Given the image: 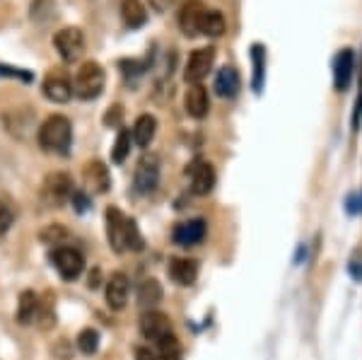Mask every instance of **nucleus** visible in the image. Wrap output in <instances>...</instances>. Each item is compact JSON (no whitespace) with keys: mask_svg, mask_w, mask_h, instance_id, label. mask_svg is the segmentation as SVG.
Wrapping results in <instances>:
<instances>
[{"mask_svg":"<svg viewBox=\"0 0 362 360\" xmlns=\"http://www.w3.org/2000/svg\"><path fill=\"white\" fill-rule=\"evenodd\" d=\"M107 240L109 247L114 249L116 254H124V252H140L143 249V237L138 232L136 220L126 218L124 213L119 211L116 206L107 208Z\"/></svg>","mask_w":362,"mask_h":360,"instance_id":"obj_1","label":"nucleus"},{"mask_svg":"<svg viewBox=\"0 0 362 360\" xmlns=\"http://www.w3.org/2000/svg\"><path fill=\"white\" fill-rule=\"evenodd\" d=\"M70 143H73V126H70V121L61 114L49 116L42 129H39V145L46 153L66 155Z\"/></svg>","mask_w":362,"mask_h":360,"instance_id":"obj_2","label":"nucleus"},{"mask_svg":"<svg viewBox=\"0 0 362 360\" xmlns=\"http://www.w3.org/2000/svg\"><path fill=\"white\" fill-rule=\"evenodd\" d=\"M104 83H107L104 68L95 61H87L80 66V71L75 73L73 95L80 97V100H97L104 90Z\"/></svg>","mask_w":362,"mask_h":360,"instance_id":"obj_3","label":"nucleus"},{"mask_svg":"<svg viewBox=\"0 0 362 360\" xmlns=\"http://www.w3.org/2000/svg\"><path fill=\"white\" fill-rule=\"evenodd\" d=\"M51 264L56 266L58 276H61L63 281H75L85 269V257L73 247H58L54 249V254H51Z\"/></svg>","mask_w":362,"mask_h":360,"instance_id":"obj_4","label":"nucleus"},{"mask_svg":"<svg viewBox=\"0 0 362 360\" xmlns=\"http://www.w3.org/2000/svg\"><path fill=\"white\" fill-rule=\"evenodd\" d=\"M75 189H73V179L68 177V174L63 172H56L51 174V177H46L44 182V201L49 203V206H66V203L73 199Z\"/></svg>","mask_w":362,"mask_h":360,"instance_id":"obj_5","label":"nucleus"},{"mask_svg":"<svg viewBox=\"0 0 362 360\" xmlns=\"http://www.w3.org/2000/svg\"><path fill=\"white\" fill-rule=\"evenodd\" d=\"M140 334L148 341H153L155 346H160V344H165L169 336H174L172 322H169V317L162 315V312H145V315L140 317Z\"/></svg>","mask_w":362,"mask_h":360,"instance_id":"obj_6","label":"nucleus"},{"mask_svg":"<svg viewBox=\"0 0 362 360\" xmlns=\"http://www.w3.org/2000/svg\"><path fill=\"white\" fill-rule=\"evenodd\" d=\"M54 44H56L58 54H61V58L66 63L78 61V58L83 56V51H85V37H83V32H80L78 27L61 29V32L56 34Z\"/></svg>","mask_w":362,"mask_h":360,"instance_id":"obj_7","label":"nucleus"},{"mask_svg":"<svg viewBox=\"0 0 362 360\" xmlns=\"http://www.w3.org/2000/svg\"><path fill=\"white\" fill-rule=\"evenodd\" d=\"M215 63V49L213 46H208V49H196L194 54L189 56V63H186V83L191 85H201L203 80H206V75L210 73V68H213Z\"/></svg>","mask_w":362,"mask_h":360,"instance_id":"obj_8","label":"nucleus"},{"mask_svg":"<svg viewBox=\"0 0 362 360\" xmlns=\"http://www.w3.org/2000/svg\"><path fill=\"white\" fill-rule=\"evenodd\" d=\"M136 189L140 194H150V191L157 189L160 184V158L157 155H143L138 160V167H136Z\"/></svg>","mask_w":362,"mask_h":360,"instance_id":"obj_9","label":"nucleus"},{"mask_svg":"<svg viewBox=\"0 0 362 360\" xmlns=\"http://www.w3.org/2000/svg\"><path fill=\"white\" fill-rule=\"evenodd\" d=\"M206 232H208V225L203 218L184 220V223H179L177 228H174L172 240H174V245H179V247H196L206 240Z\"/></svg>","mask_w":362,"mask_h":360,"instance_id":"obj_10","label":"nucleus"},{"mask_svg":"<svg viewBox=\"0 0 362 360\" xmlns=\"http://www.w3.org/2000/svg\"><path fill=\"white\" fill-rule=\"evenodd\" d=\"M206 5L201 0H189V3L181 5V13H179V27L186 37H198L201 34V25H203V17H206Z\"/></svg>","mask_w":362,"mask_h":360,"instance_id":"obj_11","label":"nucleus"},{"mask_svg":"<svg viewBox=\"0 0 362 360\" xmlns=\"http://www.w3.org/2000/svg\"><path fill=\"white\" fill-rule=\"evenodd\" d=\"M186 174L191 177V189L198 196H208L215 187V170L208 160H194L191 167L186 170Z\"/></svg>","mask_w":362,"mask_h":360,"instance_id":"obj_12","label":"nucleus"},{"mask_svg":"<svg viewBox=\"0 0 362 360\" xmlns=\"http://www.w3.org/2000/svg\"><path fill=\"white\" fill-rule=\"evenodd\" d=\"M355 73V54L353 49H341L334 56V87L338 92H346Z\"/></svg>","mask_w":362,"mask_h":360,"instance_id":"obj_13","label":"nucleus"},{"mask_svg":"<svg viewBox=\"0 0 362 360\" xmlns=\"http://www.w3.org/2000/svg\"><path fill=\"white\" fill-rule=\"evenodd\" d=\"M44 97L56 104H66L73 97V83L61 73H51L44 80Z\"/></svg>","mask_w":362,"mask_h":360,"instance_id":"obj_14","label":"nucleus"},{"mask_svg":"<svg viewBox=\"0 0 362 360\" xmlns=\"http://www.w3.org/2000/svg\"><path fill=\"white\" fill-rule=\"evenodd\" d=\"M83 179H85V187L95 194H107L109 187H112V177H109V170L104 167V162H87L85 165V172H83Z\"/></svg>","mask_w":362,"mask_h":360,"instance_id":"obj_15","label":"nucleus"},{"mask_svg":"<svg viewBox=\"0 0 362 360\" xmlns=\"http://www.w3.org/2000/svg\"><path fill=\"white\" fill-rule=\"evenodd\" d=\"M128 290H131V283H128L126 274H112V278L107 281V305L112 310H124L128 303Z\"/></svg>","mask_w":362,"mask_h":360,"instance_id":"obj_16","label":"nucleus"},{"mask_svg":"<svg viewBox=\"0 0 362 360\" xmlns=\"http://www.w3.org/2000/svg\"><path fill=\"white\" fill-rule=\"evenodd\" d=\"M167 274L177 286H194L198 278V264L194 259H172Z\"/></svg>","mask_w":362,"mask_h":360,"instance_id":"obj_17","label":"nucleus"},{"mask_svg":"<svg viewBox=\"0 0 362 360\" xmlns=\"http://www.w3.org/2000/svg\"><path fill=\"white\" fill-rule=\"evenodd\" d=\"M184 107H186V114L194 116V119H203L208 116V109H210V100H208V90L203 85H191L189 92L184 97Z\"/></svg>","mask_w":362,"mask_h":360,"instance_id":"obj_18","label":"nucleus"},{"mask_svg":"<svg viewBox=\"0 0 362 360\" xmlns=\"http://www.w3.org/2000/svg\"><path fill=\"white\" fill-rule=\"evenodd\" d=\"M239 87H242V80H239V73L235 68L232 66L220 68L218 75H215V92L220 97H225V100H230V97H235L239 92Z\"/></svg>","mask_w":362,"mask_h":360,"instance_id":"obj_19","label":"nucleus"},{"mask_svg":"<svg viewBox=\"0 0 362 360\" xmlns=\"http://www.w3.org/2000/svg\"><path fill=\"white\" fill-rule=\"evenodd\" d=\"M157 133V119L153 114H143L138 116L136 126H133V141H136L138 148H148L150 143L155 141Z\"/></svg>","mask_w":362,"mask_h":360,"instance_id":"obj_20","label":"nucleus"},{"mask_svg":"<svg viewBox=\"0 0 362 360\" xmlns=\"http://www.w3.org/2000/svg\"><path fill=\"white\" fill-rule=\"evenodd\" d=\"M121 17H124L126 27L138 29V27L145 25L148 13H145V8H143L140 0H124V3H121Z\"/></svg>","mask_w":362,"mask_h":360,"instance_id":"obj_21","label":"nucleus"},{"mask_svg":"<svg viewBox=\"0 0 362 360\" xmlns=\"http://www.w3.org/2000/svg\"><path fill=\"white\" fill-rule=\"evenodd\" d=\"M37 312H39V300H37V295H34L32 290H25V293L20 295V307H17V322H20V324L34 322Z\"/></svg>","mask_w":362,"mask_h":360,"instance_id":"obj_22","label":"nucleus"},{"mask_svg":"<svg viewBox=\"0 0 362 360\" xmlns=\"http://www.w3.org/2000/svg\"><path fill=\"white\" fill-rule=\"evenodd\" d=\"M162 300V286L155 281V278H148V281L140 283L138 288V303L150 307V305H157Z\"/></svg>","mask_w":362,"mask_h":360,"instance_id":"obj_23","label":"nucleus"},{"mask_svg":"<svg viewBox=\"0 0 362 360\" xmlns=\"http://www.w3.org/2000/svg\"><path fill=\"white\" fill-rule=\"evenodd\" d=\"M251 63H254V90L261 92V87H264V71H266V51L261 44L251 46Z\"/></svg>","mask_w":362,"mask_h":360,"instance_id":"obj_24","label":"nucleus"},{"mask_svg":"<svg viewBox=\"0 0 362 360\" xmlns=\"http://www.w3.org/2000/svg\"><path fill=\"white\" fill-rule=\"evenodd\" d=\"M225 32V17L218 13V10H208L206 17H203V25H201V34L206 37H223Z\"/></svg>","mask_w":362,"mask_h":360,"instance_id":"obj_25","label":"nucleus"},{"mask_svg":"<svg viewBox=\"0 0 362 360\" xmlns=\"http://www.w3.org/2000/svg\"><path fill=\"white\" fill-rule=\"evenodd\" d=\"M56 3L54 0H34L32 3V20L34 22H49L54 17Z\"/></svg>","mask_w":362,"mask_h":360,"instance_id":"obj_26","label":"nucleus"},{"mask_svg":"<svg viewBox=\"0 0 362 360\" xmlns=\"http://www.w3.org/2000/svg\"><path fill=\"white\" fill-rule=\"evenodd\" d=\"M78 348L85 353V356H92V353H97L99 348V334L95 329H85V332H80L78 336Z\"/></svg>","mask_w":362,"mask_h":360,"instance_id":"obj_27","label":"nucleus"},{"mask_svg":"<svg viewBox=\"0 0 362 360\" xmlns=\"http://www.w3.org/2000/svg\"><path fill=\"white\" fill-rule=\"evenodd\" d=\"M128 153H131V133H128V131H121V133H119V138H116V145H114L112 158H114V162H124Z\"/></svg>","mask_w":362,"mask_h":360,"instance_id":"obj_28","label":"nucleus"},{"mask_svg":"<svg viewBox=\"0 0 362 360\" xmlns=\"http://www.w3.org/2000/svg\"><path fill=\"white\" fill-rule=\"evenodd\" d=\"M68 237V232L61 228V225H51V228H46L42 232V240L44 242H49V245H58L61 240H66Z\"/></svg>","mask_w":362,"mask_h":360,"instance_id":"obj_29","label":"nucleus"},{"mask_svg":"<svg viewBox=\"0 0 362 360\" xmlns=\"http://www.w3.org/2000/svg\"><path fill=\"white\" fill-rule=\"evenodd\" d=\"M362 126V63H360V83H358V97H355V109H353V129L358 131Z\"/></svg>","mask_w":362,"mask_h":360,"instance_id":"obj_30","label":"nucleus"},{"mask_svg":"<svg viewBox=\"0 0 362 360\" xmlns=\"http://www.w3.org/2000/svg\"><path fill=\"white\" fill-rule=\"evenodd\" d=\"M0 78H20V80H25V83H29V80H32V75H29L27 71H22V68L3 66V63H0Z\"/></svg>","mask_w":362,"mask_h":360,"instance_id":"obj_31","label":"nucleus"},{"mask_svg":"<svg viewBox=\"0 0 362 360\" xmlns=\"http://www.w3.org/2000/svg\"><path fill=\"white\" fill-rule=\"evenodd\" d=\"M10 225H13V211L0 201V235H5L10 230Z\"/></svg>","mask_w":362,"mask_h":360,"instance_id":"obj_32","label":"nucleus"},{"mask_svg":"<svg viewBox=\"0 0 362 360\" xmlns=\"http://www.w3.org/2000/svg\"><path fill=\"white\" fill-rule=\"evenodd\" d=\"M114 112H109L107 116H104V124L107 126H119L121 124V107L116 104V107H112Z\"/></svg>","mask_w":362,"mask_h":360,"instance_id":"obj_33","label":"nucleus"},{"mask_svg":"<svg viewBox=\"0 0 362 360\" xmlns=\"http://www.w3.org/2000/svg\"><path fill=\"white\" fill-rule=\"evenodd\" d=\"M136 360H160V356H155L150 348H145V346H138L136 348Z\"/></svg>","mask_w":362,"mask_h":360,"instance_id":"obj_34","label":"nucleus"},{"mask_svg":"<svg viewBox=\"0 0 362 360\" xmlns=\"http://www.w3.org/2000/svg\"><path fill=\"white\" fill-rule=\"evenodd\" d=\"M174 0H150V8L155 10V13H165V10L172 8Z\"/></svg>","mask_w":362,"mask_h":360,"instance_id":"obj_35","label":"nucleus"},{"mask_svg":"<svg viewBox=\"0 0 362 360\" xmlns=\"http://www.w3.org/2000/svg\"><path fill=\"white\" fill-rule=\"evenodd\" d=\"M348 271H350V276H353L355 281H362V264H360L358 259H353V261H350Z\"/></svg>","mask_w":362,"mask_h":360,"instance_id":"obj_36","label":"nucleus"},{"mask_svg":"<svg viewBox=\"0 0 362 360\" xmlns=\"http://www.w3.org/2000/svg\"><path fill=\"white\" fill-rule=\"evenodd\" d=\"M160 360H181L179 348H174V351H160Z\"/></svg>","mask_w":362,"mask_h":360,"instance_id":"obj_37","label":"nucleus"}]
</instances>
